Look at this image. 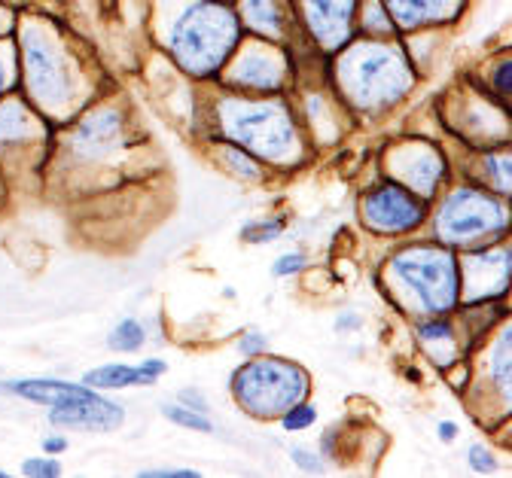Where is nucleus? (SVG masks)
Instances as JSON below:
<instances>
[{
    "label": "nucleus",
    "mask_w": 512,
    "mask_h": 478,
    "mask_svg": "<svg viewBox=\"0 0 512 478\" xmlns=\"http://www.w3.org/2000/svg\"><path fill=\"white\" fill-rule=\"evenodd\" d=\"M119 128H122V119L116 110H101V113H92L74 138V150L80 156H101L107 153L116 138H119Z\"/></svg>",
    "instance_id": "obj_16"
},
{
    "label": "nucleus",
    "mask_w": 512,
    "mask_h": 478,
    "mask_svg": "<svg viewBox=\"0 0 512 478\" xmlns=\"http://www.w3.org/2000/svg\"><path fill=\"white\" fill-rule=\"evenodd\" d=\"M363 220L375 232H412L424 223V208L403 186L381 183L363 201Z\"/></svg>",
    "instance_id": "obj_9"
},
{
    "label": "nucleus",
    "mask_w": 512,
    "mask_h": 478,
    "mask_svg": "<svg viewBox=\"0 0 512 478\" xmlns=\"http://www.w3.org/2000/svg\"><path fill=\"white\" fill-rule=\"evenodd\" d=\"M238 13L223 0H196L180 10L168 31L174 61L192 77H211L241 46Z\"/></svg>",
    "instance_id": "obj_1"
},
{
    "label": "nucleus",
    "mask_w": 512,
    "mask_h": 478,
    "mask_svg": "<svg viewBox=\"0 0 512 478\" xmlns=\"http://www.w3.org/2000/svg\"><path fill=\"white\" fill-rule=\"evenodd\" d=\"M287 77V61L281 52H275L272 46H263L260 40L244 46L235 61H232V71L229 80L235 86L244 89H260V92H275L278 86H284Z\"/></svg>",
    "instance_id": "obj_10"
},
{
    "label": "nucleus",
    "mask_w": 512,
    "mask_h": 478,
    "mask_svg": "<svg viewBox=\"0 0 512 478\" xmlns=\"http://www.w3.org/2000/svg\"><path fill=\"white\" fill-rule=\"evenodd\" d=\"M110 348L116 351H138L144 345V326L138 320H125L110 332Z\"/></svg>",
    "instance_id": "obj_20"
},
{
    "label": "nucleus",
    "mask_w": 512,
    "mask_h": 478,
    "mask_svg": "<svg viewBox=\"0 0 512 478\" xmlns=\"http://www.w3.org/2000/svg\"><path fill=\"white\" fill-rule=\"evenodd\" d=\"M13 31H16V19H13V13L0 7V37H7V34H13Z\"/></svg>",
    "instance_id": "obj_36"
},
{
    "label": "nucleus",
    "mask_w": 512,
    "mask_h": 478,
    "mask_svg": "<svg viewBox=\"0 0 512 478\" xmlns=\"http://www.w3.org/2000/svg\"><path fill=\"white\" fill-rule=\"evenodd\" d=\"M10 77H13V64H10V58L0 52V95L7 92V86H10Z\"/></svg>",
    "instance_id": "obj_35"
},
{
    "label": "nucleus",
    "mask_w": 512,
    "mask_h": 478,
    "mask_svg": "<svg viewBox=\"0 0 512 478\" xmlns=\"http://www.w3.org/2000/svg\"><path fill=\"white\" fill-rule=\"evenodd\" d=\"M278 235H281L278 223H263V226H247V229H244V238H247V241H260V244L275 241Z\"/></svg>",
    "instance_id": "obj_28"
},
{
    "label": "nucleus",
    "mask_w": 512,
    "mask_h": 478,
    "mask_svg": "<svg viewBox=\"0 0 512 478\" xmlns=\"http://www.w3.org/2000/svg\"><path fill=\"white\" fill-rule=\"evenodd\" d=\"M503 226H506V208L479 189L452 192L436 217V235L445 244H470Z\"/></svg>",
    "instance_id": "obj_7"
},
{
    "label": "nucleus",
    "mask_w": 512,
    "mask_h": 478,
    "mask_svg": "<svg viewBox=\"0 0 512 478\" xmlns=\"http://www.w3.org/2000/svg\"><path fill=\"white\" fill-rule=\"evenodd\" d=\"M153 378L144 372V369H135V366H101V369H92L83 384L86 387H135V384H150Z\"/></svg>",
    "instance_id": "obj_17"
},
{
    "label": "nucleus",
    "mask_w": 512,
    "mask_h": 478,
    "mask_svg": "<svg viewBox=\"0 0 512 478\" xmlns=\"http://www.w3.org/2000/svg\"><path fill=\"white\" fill-rule=\"evenodd\" d=\"M339 83L351 104L363 110H381L397 104L409 92L412 71L397 46L378 37H366L342 55Z\"/></svg>",
    "instance_id": "obj_2"
},
{
    "label": "nucleus",
    "mask_w": 512,
    "mask_h": 478,
    "mask_svg": "<svg viewBox=\"0 0 512 478\" xmlns=\"http://www.w3.org/2000/svg\"><path fill=\"white\" fill-rule=\"evenodd\" d=\"M491 375L497 381V387L503 393H509V329L500 335L497 348H494V360H491Z\"/></svg>",
    "instance_id": "obj_23"
},
{
    "label": "nucleus",
    "mask_w": 512,
    "mask_h": 478,
    "mask_svg": "<svg viewBox=\"0 0 512 478\" xmlns=\"http://www.w3.org/2000/svg\"><path fill=\"white\" fill-rule=\"evenodd\" d=\"M0 390L16 393L28 402H43V405H74L83 399H92L95 393L86 384H64V381H52V378H31V381H7L0 384Z\"/></svg>",
    "instance_id": "obj_14"
},
{
    "label": "nucleus",
    "mask_w": 512,
    "mask_h": 478,
    "mask_svg": "<svg viewBox=\"0 0 512 478\" xmlns=\"http://www.w3.org/2000/svg\"><path fill=\"white\" fill-rule=\"evenodd\" d=\"M470 466H473V469H479V472H494V466H497V463H494V457H491L485 448H479V445H476V448H470Z\"/></svg>",
    "instance_id": "obj_30"
},
{
    "label": "nucleus",
    "mask_w": 512,
    "mask_h": 478,
    "mask_svg": "<svg viewBox=\"0 0 512 478\" xmlns=\"http://www.w3.org/2000/svg\"><path fill=\"white\" fill-rule=\"evenodd\" d=\"M22 472L31 475V478H55V475L61 472V466H58L55 460H28V463L22 466Z\"/></svg>",
    "instance_id": "obj_27"
},
{
    "label": "nucleus",
    "mask_w": 512,
    "mask_h": 478,
    "mask_svg": "<svg viewBox=\"0 0 512 478\" xmlns=\"http://www.w3.org/2000/svg\"><path fill=\"white\" fill-rule=\"evenodd\" d=\"M488 171H491L497 186H503V189L509 186V159L506 156H491L488 159Z\"/></svg>",
    "instance_id": "obj_29"
},
{
    "label": "nucleus",
    "mask_w": 512,
    "mask_h": 478,
    "mask_svg": "<svg viewBox=\"0 0 512 478\" xmlns=\"http://www.w3.org/2000/svg\"><path fill=\"white\" fill-rule=\"evenodd\" d=\"M357 31H363L366 37H378V40H384V37L397 34V25L391 22L388 10L381 7V0H369L366 7H360V10H357Z\"/></svg>",
    "instance_id": "obj_19"
},
{
    "label": "nucleus",
    "mask_w": 512,
    "mask_h": 478,
    "mask_svg": "<svg viewBox=\"0 0 512 478\" xmlns=\"http://www.w3.org/2000/svg\"><path fill=\"white\" fill-rule=\"evenodd\" d=\"M391 275L400 284L403 296L427 314H445L458 305V262L452 253L436 247L400 250L391 259Z\"/></svg>",
    "instance_id": "obj_3"
},
{
    "label": "nucleus",
    "mask_w": 512,
    "mask_h": 478,
    "mask_svg": "<svg viewBox=\"0 0 512 478\" xmlns=\"http://www.w3.org/2000/svg\"><path fill=\"white\" fill-rule=\"evenodd\" d=\"M238 22L263 40H284L287 10L281 0H238Z\"/></svg>",
    "instance_id": "obj_15"
},
{
    "label": "nucleus",
    "mask_w": 512,
    "mask_h": 478,
    "mask_svg": "<svg viewBox=\"0 0 512 478\" xmlns=\"http://www.w3.org/2000/svg\"><path fill=\"white\" fill-rule=\"evenodd\" d=\"M125 418L122 405H113L101 396H92V399H83V402H74V405H55L49 421L55 427H89V430H113L119 427Z\"/></svg>",
    "instance_id": "obj_13"
},
{
    "label": "nucleus",
    "mask_w": 512,
    "mask_h": 478,
    "mask_svg": "<svg viewBox=\"0 0 512 478\" xmlns=\"http://www.w3.org/2000/svg\"><path fill=\"white\" fill-rule=\"evenodd\" d=\"M455 436H458V427H455V424H448V421H445V424H439V439L452 442Z\"/></svg>",
    "instance_id": "obj_37"
},
{
    "label": "nucleus",
    "mask_w": 512,
    "mask_h": 478,
    "mask_svg": "<svg viewBox=\"0 0 512 478\" xmlns=\"http://www.w3.org/2000/svg\"><path fill=\"white\" fill-rule=\"evenodd\" d=\"M141 369H144L150 378H156V375H162V372H165V363H162V360H150V363H144Z\"/></svg>",
    "instance_id": "obj_38"
},
{
    "label": "nucleus",
    "mask_w": 512,
    "mask_h": 478,
    "mask_svg": "<svg viewBox=\"0 0 512 478\" xmlns=\"http://www.w3.org/2000/svg\"><path fill=\"white\" fill-rule=\"evenodd\" d=\"M223 156H226V162H229V168L232 171H238L241 177H247V180H253L256 174H260V168H256L253 162H247V156L244 153H238V150H223Z\"/></svg>",
    "instance_id": "obj_25"
},
{
    "label": "nucleus",
    "mask_w": 512,
    "mask_h": 478,
    "mask_svg": "<svg viewBox=\"0 0 512 478\" xmlns=\"http://www.w3.org/2000/svg\"><path fill=\"white\" fill-rule=\"evenodd\" d=\"M391 171L409 189H415L421 195H433L436 186H439V180H442V174H445V165H442V159H439L436 150H430L424 144H409L400 153H394Z\"/></svg>",
    "instance_id": "obj_11"
},
{
    "label": "nucleus",
    "mask_w": 512,
    "mask_h": 478,
    "mask_svg": "<svg viewBox=\"0 0 512 478\" xmlns=\"http://www.w3.org/2000/svg\"><path fill=\"white\" fill-rule=\"evenodd\" d=\"M317 421V412L311 405H305V402H296V405H290L287 412H284V430H305V427H311Z\"/></svg>",
    "instance_id": "obj_24"
},
{
    "label": "nucleus",
    "mask_w": 512,
    "mask_h": 478,
    "mask_svg": "<svg viewBox=\"0 0 512 478\" xmlns=\"http://www.w3.org/2000/svg\"><path fill=\"white\" fill-rule=\"evenodd\" d=\"M397 31H418L430 25L452 22L461 0H381Z\"/></svg>",
    "instance_id": "obj_12"
},
{
    "label": "nucleus",
    "mask_w": 512,
    "mask_h": 478,
    "mask_svg": "<svg viewBox=\"0 0 512 478\" xmlns=\"http://www.w3.org/2000/svg\"><path fill=\"white\" fill-rule=\"evenodd\" d=\"M299 10L308 37L324 52L345 49L357 34L360 0H302Z\"/></svg>",
    "instance_id": "obj_8"
},
{
    "label": "nucleus",
    "mask_w": 512,
    "mask_h": 478,
    "mask_svg": "<svg viewBox=\"0 0 512 478\" xmlns=\"http://www.w3.org/2000/svg\"><path fill=\"white\" fill-rule=\"evenodd\" d=\"M162 415H165L168 421H174V424L186 427V430L214 433V424H211L205 415H199V412H186V408H180V405H165V408H162Z\"/></svg>",
    "instance_id": "obj_22"
},
{
    "label": "nucleus",
    "mask_w": 512,
    "mask_h": 478,
    "mask_svg": "<svg viewBox=\"0 0 512 478\" xmlns=\"http://www.w3.org/2000/svg\"><path fill=\"white\" fill-rule=\"evenodd\" d=\"M223 4H226V0H223Z\"/></svg>",
    "instance_id": "obj_41"
},
{
    "label": "nucleus",
    "mask_w": 512,
    "mask_h": 478,
    "mask_svg": "<svg viewBox=\"0 0 512 478\" xmlns=\"http://www.w3.org/2000/svg\"><path fill=\"white\" fill-rule=\"evenodd\" d=\"M22 61H25V77H28L31 95L49 110H61L64 101L71 98V86H74L68 58H64L61 46L40 28H25Z\"/></svg>",
    "instance_id": "obj_6"
},
{
    "label": "nucleus",
    "mask_w": 512,
    "mask_h": 478,
    "mask_svg": "<svg viewBox=\"0 0 512 478\" xmlns=\"http://www.w3.org/2000/svg\"><path fill=\"white\" fill-rule=\"evenodd\" d=\"M509 71H512V64H509V58H503L500 64H497V71H494V86H497V92H509Z\"/></svg>",
    "instance_id": "obj_31"
},
{
    "label": "nucleus",
    "mask_w": 512,
    "mask_h": 478,
    "mask_svg": "<svg viewBox=\"0 0 512 478\" xmlns=\"http://www.w3.org/2000/svg\"><path fill=\"white\" fill-rule=\"evenodd\" d=\"M263 348H266V338H263L260 332H250V335L241 341V351H244V354H260Z\"/></svg>",
    "instance_id": "obj_32"
},
{
    "label": "nucleus",
    "mask_w": 512,
    "mask_h": 478,
    "mask_svg": "<svg viewBox=\"0 0 512 478\" xmlns=\"http://www.w3.org/2000/svg\"><path fill=\"white\" fill-rule=\"evenodd\" d=\"M308 265V259L305 256H299V253H287V256H281L278 262H275V278H290V275H296V271H302Z\"/></svg>",
    "instance_id": "obj_26"
},
{
    "label": "nucleus",
    "mask_w": 512,
    "mask_h": 478,
    "mask_svg": "<svg viewBox=\"0 0 512 478\" xmlns=\"http://www.w3.org/2000/svg\"><path fill=\"white\" fill-rule=\"evenodd\" d=\"M293 460L302 466V469H311V472H320V460L314 454H305L302 448H293Z\"/></svg>",
    "instance_id": "obj_34"
},
{
    "label": "nucleus",
    "mask_w": 512,
    "mask_h": 478,
    "mask_svg": "<svg viewBox=\"0 0 512 478\" xmlns=\"http://www.w3.org/2000/svg\"><path fill=\"white\" fill-rule=\"evenodd\" d=\"M0 478H4V472H0Z\"/></svg>",
    "instance_id": "obj_40"
},
{
    "label": "nucleus",
    "mask_w": 512,
    "mask_h": 478,
    "mask_svg": "<svg viewBox=\"0 0 512 478\" xmlns=\"http://www.w3.org/2000/svg\"><path fill=\"white\" fill-rule=\"evenodd\" d=\"M220 122L229 138L244 144L253 156L284 162L296 150V131L281 104L226 101L220 107Z\"/></svg>",
    "instance_id": "obj_4"
},
{
    "label": "nucleus",
    "mask_w": 512,
    "mask_h": 478,
    "mask_svg": "<svg viewBox=\"0 0 512 478\" xmlns=\"http://www.w3.org/2000/svg\"><path fill=\"white\" fill-rule=\"evenodd\" d=\"M144 475L147 478H196V472H192V469H150Z\"/></svg>",
    "instance_id": "obj_33"
},
{
    "label": "nucleus",
    "mask_w": 512,
    "mask_h": 478,
    "mask_svg": "<svg viewBox=\"0 0 512 478\" xmlns=\"http://www.w3.org/2000/svg\"><path fill=\"white\" fill-rule=\"evenodd\" d=\"M43 445H46V451H49V454H58V451L68 448V442H64V439H46Z\"/></svg>",
    "instance_id": "obj_39"
},
{
    "label": "nucleus",
    "mask_w": 512,
    "mask_h": 478,
    "mask_svg": "<svg viewBox=\"0 0 512 478\" xmlns=\"http://www.w3.org/2000/svg\"><path fill=\"white\" fill-rule=\"evenodd\" d=\"M232 390L250 415L269 418V415H284L290 405L302 402L308 390V378L293 363L256 360L235 375Z\"/></svg>",
    "instance_id": "obj_5"
},
{
    "label": "nucleus",
    "mask_w": 512,
    "mask_h": 478,
    "mask_svg": "<svg viewBox=\"0 0 512 478\" xmlns=\"http://www.w3.org/2000/svg\"><path fill=\"white\" fill-rule=\"evenodd\" d=\"M418 335L427 341L430 348H445V351L455 354V329H452V323H445V320H427V323L418 326Z\"/></svg>",
    "instance_id": "obj_21"
},
{
    "label": "nucleus",
    "mask_w": 512,
    "mask_h": 478,
    "mask_svg": "<svg viewBox=\"0 0 512 478\" xmlns=\"http://www.w3.org/2000/svg\"><path fill=\"white\" fill-rule=\"evenodd\" d=\"M34 131V119L22 104H0V144L25 141Z\"/></svg>",
    "instance_id": "obj_18"
}]
</instances>
